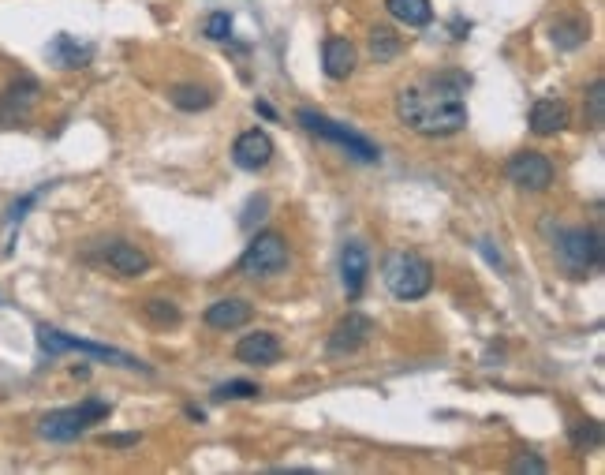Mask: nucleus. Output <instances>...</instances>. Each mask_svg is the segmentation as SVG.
<instances>
[{"label": "nucleus", "instance_id": "nucleus-1", "mask_svg": "<svg viewBox=\"0 0 605 475\" xmlns=\"http://www.w3.org/2000/svg\"><path fill=\"white\" fill-rule=\"evenodd\" d=\"M467 87H471V79L464 72L430 75L423 83L404 87L396 94V116L404 128L419 131L426 139L456 135L467 128Z\"/></svg>", "mask_w": 605, "mask_h": 475}, {"label": "nucleus", "instance_id": "nucleus-2", "mask_svg": "<svg viewBox=\"0 0 605 475\" xmlns=\"http://www.w3.org/2000/svg\"><path fill=\"white\" fill-rule=\"evenodd\" d=\"M381 277H385V288L396 300H423L434 288V266L423 255H411V251H393L381 266Z\"/></svg>", "mask_w": 605, "mask_h": 475}, {"label": "nucleus", "instance_id": "nucleus-13", "mask_svg": "<svg viewBox=\"0 0 605 475\" xmlns=\"http://www.w3.org/2000/svg\"><path fill=\"white\" fill-rule=\"evenodd\" d=\"M49 60L57 64V68H86L90 57H94V45L90 42H79L75 34H57L53 42H49Z\"/></svg>", "mask_w": 605, "mask_h": 475}, {"label": "nucleus", "instance_id": "nucleus-26", "mask_svg": "<svg viewBox=\"0 0 605 475\" xmlns=\"http://www.w3.org/2000/svg\"><path fill=\"white\" fill-rule=\"evenodd\" d=\"M202 34H206L210 42H228V38H232V15L210 12L206 15V23H202Z\"/></svg>", "mask_w": 605, "mask_h": 475}, {"label": "nucleus", "instance_id": "nucleus-29", "mask_svg": "<svg viewBox=\"0 0 605 475\" xmlns=\"http://www.w3.org/2000/svg\"><path fill=\"white\" fill-rule=\"evenodd\" d=\"M266 206H269V199L266 195H254L251 202H247V214H243V229H254V221H262L266 217Z\"/></svg>", "mask_w": 605, "mask_h": 475}, {"label": "nucleus", "instance_id": "nucleus-19", "mask_svg": "<svg viewBox=\"0 0 605 475\" xmlns=\"http://www.w3.org/2000/svg\"><path fill=\"white\" fill-rule=\"evenodd\" d=\"M385 8H389V15H393L396 23H404V27H426V23L434 19L430 0H385Z\"/></svg>", "mask_w": 605, "mask_h": 475}, {"label": "nucleus", "instance_id": "nucleus-16", "mask_svg": "<svg viewBox=\"0 0 605 475\" xmlns=\"http://www.w3.org/2000/svg\"><path fill=\"white\" fill-rule=\"evenodd\" d=\"M251 303L247 300H217L206 307V326L213 330H240L251 322Z\"/></svg>", "mask_w": 605, "mask_h": 475}, {"label": "nucleus", "instance_id": "nucleus-23", "mask_svg": "<svg viewBox=\"0 0 605 475\" xmlns=\"http://www.w3.org/2000/svg\"><path fill=\"white\" fill-rule=\"evenodd\" d=\"M262 389L254 386V382H247V378H236V382H225V386L213 389V401H251V397H258Z\"/></svg>", "mask_w": 605, "mask_h": 475}, {"label": "nucleus", "instance_id": "nucleus-6", "mask_svg": "<svg viewBox=\"0 0 605 475\" xmlns=\"http://www.w3.org/2000/svg\"><path fill=\"white\" fill-rule=\"evenodd\" d=\"M557 259L568 277H591V270L602 266V236L591 229H564L557 236Z\"/></svg>", "mask_w": 605, "mask_h": 475}, {"label": "nucleus", "instance_id": "nucleus-10", "mask_svg": "<svg viewBox=\"0 0 605 475\" xmlns=\"http://www.w3.org/2000/svg\"><path fill=\"white\" fill-rule=\"evenodd\" d=\"M232 161H236L240 169H247V173L266 169L269 161H273V139L258 128L243 131L240 139H236V146H232Z\"/></svg>", "mask_w": 605, "mask_h": 475}, {"label": "nucleus", "instance_id": "nucleus-11", "mask_svg": "<svg viewBox=\"0 0 605 475\" xmlns=\"http://www.w3.org/2000/svg\"><path fill=\"white\" fill-rule=\"evenodd\" d=\"M366 274H370V255L359 240H348L344 251H340V281H344V292L348 300H359L366 288Z\"/></svg>", "mask_w": 605, "mask_h": 475}, {"label": "nucleus", "instance_id": "nucleus-12", "mask_svg": "<svg viewBox=\"0 0 605 475\" xmlns=\"http://www.w3.org/2000/svg\"><path fill=\"white\" fill-rule=\"evenodd\" d=\"M236 360L247 363V367H269V363H277L281 360V341H277V333L258 330V333L240 337V345H236Z\"/></svg>", "mask_w": 605, "mask_h": 475}, {"label": "nucleus", "instance_id": "nucleus-24", "mask_svg": "<svg viewBox=\"0 0 605 475\" xmlns=\"http://www.w3.org/2000/svg\"><path fill=\"white\" fill-rule=\"evenodd\" d=\"M587 124L594 131H602L605 124V83L602 79H594L591 90H587Z\"/></svg>", "mask_w": 605, "mask_h": 475}, {"label": "nucleus", "instance_id": "nucleus-9", "mask_svg": "<svg viewBox=\"0 0 605 475\" xmlns=\"http://www.w3.org/2000/svg\"><path fill=\"white\" fill-rule=\"evenodd\" d=\"M370 333H374V322L359 311H348L329 333V356H352L370 341Z\"/></svg>", "mask_w": 605, "mask_h": 475}, {"label": "nucleus", "instance_id": "nucleus-27", "mask_svg": "<svg viewBox=\"0 0 605 475\" xmlns=\"http://www.w3.org/2000/svg\"><path fill=\"white\" fill-rule=\"evenodd\" d=\"M598 442H602V427H598L594 419H583L579 427H572V446L591 449V446H598Z\"/></svg>", "mask_w": 605, "mask_h": 475}, {"label": "nucleus", "instance_id": "nucleus-8", "mask_svg": "<svg viewBox=\"0 0 605 475\" xmlns=\"http://www.w3.org/2000/svg\"><path fill=\"white\" fill-rule=\"evenodd\" d=\"M508 180L523 191H546L553 184V161L538 150H520L508 161Z\"/></svg>", "mask_w": 605, "mask_h": 475}, {"label": "nucleus", "instance_id": "nucleus-5", "mask_svg": "<svg viewBox=\"0 0 605 475\" xmlns=\"http://www.w3.org/2000/svg\"><path fill=\"white\" fill-rule=\"evenodd\" d=\"M38 345H42L45 356H60V352H83V356H94V360H105V363H116V367H127V371H150L142 360L127 356L120 348H109V345H98V341H79L71 333H60L53 326H38Z\"/></svg>", "mask_w": 605, "mask_h": 475}, {"label": "nucleus", "instance_id": "nucleus-18", "mask_svg": "<svg viewBox=\"0 0 605 475\" xmlns=\"http://www.w3.org/2000/svg\"><path fill=\"white\" fill-rule=\"evenodd\" d=\"M549 38H553L557 49L572 53V49H579V45L591 38V23H587V19H579V15H572V19H557L553 30H549Z\"/></svg>", "mask_w": 605, "mask_h": 475}, {"label": "nucleus", "instance_id": "nucleus-30", "mask_svg": "<svg viewBox=\"0 0 605 475\" xmlns=\"http://www.w3.org/2000/svg\"><path fill=\"white\" fill-rule=\"evenodd\" d=\"M101 442H105V446H135V442H139V434H105Z\"/></svg>", "mask_w": 605, "mask_h": 475}, {"label": "nucleus", "instance_id": "nucleus-7", "mask_svg": "<svg viewBox=\"0 0 605 475\" xmlns=\"http://www.w3.org/2000/svg\"><path fill=\"white\" fill-rule=\"evenodd\" d=\"M284 266H288V244H284L281 232H258L247 251H243L240 259V274L243 277H273L281 274Z\"/></svg>", "mask_w": 605, "mask_h": 475}, {"label": "nucleus", "instance_id": "nucleus-14", "mask_svg": "<svg viewBox=\"0 0 605 475\" xmlns=\"http://www.w3.org/2000/svg\"><path fill=\"white\" fill-rule=\"evenodd\" d=\"M105 262L113 266L116 274L124 277H139L150 270V255L139 251L135 244H127V240H113V244H105Z\"/></svg>", "mask_w": 605, "mask_h": 475}, {"label": "nucleus", "instance_id": "nucleus-4", "mask_svg": "<svg viewBox=\"0 0 605 475\" xmlns=\"http://www.w3.org/2000/svg\"><path fill=\"white\" fill-rule=\"evenodd\" d=\"M296 120L310 131V135H318V139H329V143H337L344 154H352V158L363 161V165H374V161H381V150L370 143L366 135H359V131H352V128H344V124L329 120V116L314 113V109H299Z\"/></svg>", "mask_w": 605, "mask_h": 475}, {"label": "nucleus", "instance_id": "nucleus-17", "mask_svg": "<svg viewBox=\"0 0 605 475\" xmlns=\"http://www.w3.org/2000/svg\"><path fill=\"white\" fill-rule=\"evenodd\" d=\"M568 128V105L557 98H538L531 105V131L535 135H557Z\"/></svg>", "mask_w": 605, "mask_h": 475}, {"label": "nucleus", "instance_id": "nucleus-32", "mask_svg": "<svg viewBox=\"0 0 605 475\" xmlns=\"http://www.w3.org/2000/svg\"><path fill=\"white\" fill-rule=\"evenodd\" d=\"M254 109H258V113L266 116V120H273V116H277V113H273V105H269V101H258V105H254Z\"/></svg>", "mask_w": 605, "mask_h": 475}, {"label": "nucleus", "instance_id": "nucleus-22", "mask_svg": "<svg viewBox=\"0 0 605 475\" xmlns=\"http://www.w3.org/2000/svg\"><path fill=\"white\" fill-rule=\"evenodd\" d=\"M400 49H404V42H400V34H393L389 27L370 30V57L378 60V64H389V60H396V57H400Z\"/></svg>", "mask_w": 605, "mask_h": 475}, {"label": "nucleus", "instance_id": "nucleus-21", "mask_svg": "<svg viewBox=\"0 0 605 475\" xmlns=\"http://www.w3.org/2000/svg\"><path fill=\"white\" fill-rule=\"evenodd\" d=\"M34 101H38V83L23 75V79H19V83H12V87H8V94H4V109H8L12 116H27V109L34 105Z\"/></svg>", "mask_w": 605, "mask_h": 475}, {"label": "nucleus", "instance_id": "nucleus-3", "mask_svg": "<svg viewBox=\"0 0 605 475\" xmlns=\"http://www.w3.org/2000/svg\"><path fill=\"white\" fill-rule=\"evenodd\" d=\"M109 412H113L109 404L90 397V401L75 404V408H57V412L42 416L38 419V434H42L45 442H75V438L90 431L94 423L109 419Z\"/></svg>", "mask_w": 605, "mask_h": 475}, {"label": "nucleus", "instance_id": "nucleus-31", "mask_svg": "<svg viewBox=\"0 0 605 475\" xmlns=\"http://www.w3.org/2000/svg\"><path fill=\"white\" fill-rule=\"evenodd\" d=\"M452 30H456V38H467V30H471V23H464V19H456V23H452Z\"/></svg>", "mask_w": 605, "mask_h": 475}, {"label": "nucleus", "instance_id": "nucleus-15", "mask_svg": "<svg viewBox=\"0 0 605 475\" xmlns=\"http://www.w3.org/2000/svg\"><path fill=\"white\" fill-rule=\"evenodd\" d=\"M355 60H359V53L348 38H329L322 45V68L329 79H348L355 72Z\"/></svg>", "mask_w": 605, "mask_h": 475}, {"label": "nucleus", "instance_id": "nucleus-20", "mask_svg": "<svg viewBox=\"0 0 605 475\" xmlns=\"http://www.w3.org/2000/svg\"><path fill=\"white\" fill-rule=\"evenodd\" d=\"M172 105L183 109V113H202V109H210L213 105V94L206 87H198V83H180V87H172Z\"/></svg>", "mask_w": 605, "mask_h": 475}, {"label": "nucleus", "instance_id": "nucleus-25", "mask_svg": "<svg viewBox=\"0 0 605 475\" xmlns=\"http://www.w3.org/2000/svg\"><path fill=\"white\" fill-rule=\"evenodd\" d=\"M142 311H146V318L157 322V326H176V322H180V307L172 300H146Z\"/></svg>", "mask_w": 605, "mask_h": 475}, {"label": "nucleus", "instance_id": "nucleus-28", "mask_svg": "<svg viewBox=\"0 0 605 475\" xmlns=\"http://www.w3.org/2000/svg\"><path fill=\"white\" fill-rule=\"evenodd\" d=\"M512 472L516 475H546L549 464L538 457V453H516V461H512Z\"/></svg>", "mask_w": 605, "mask_h": 475}]
</instances>
